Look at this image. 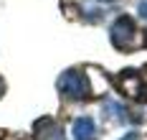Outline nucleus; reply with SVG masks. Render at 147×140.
Returning <instances> with one entry per match:
<instances>
[{"instance_id":"nucleus-1","label":"nucleus","mask_w":147,"mask_h":140,"mask_svg":"<svg viewBox=\"0 0 147 140\" xmlns=\"http://www.w3.org/2000/svg\"><path fill=\"white\" fill-rule=\"evenodd\" d=\"M76 133H79V140H89V135L94 133V125L89 120H79L76 122Z\"/></svg>"}]
</instances>
